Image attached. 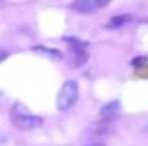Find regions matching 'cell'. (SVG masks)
I'll return each mask as SVG.
<instances>
[{
	"label": "cell",
	"instance_id": "obj_2",
	"mask_svg": "<svg viewBox=\"0 0 148 146\" xmlns=\"http://www.w3.org/2000/svg\"><path fill=\"white\" fill-rule=\"evenodd\" d=\"M77 96H79V86H77V83L74 79L66 81L64 86L59 91V96H57V108L60 110V112L69 110L77 102Z\"/></svg>",
	"mask_w": 148,
	"mask_h": 146
},
{
	"label": "cell",
	"instance_id": "obj_7",
	"mask_svg": "<svg viewBox=\"0 0 148 146\" xmlns=\"http://www.w3.org/2000/svg\"><path fill=\"white\" fill-rule=\"evenodd\" d=\"M95 3H97L98 7H105V5L110 3V0H95Z\"/></svg>",
	"mask_w": 148,
	"mask_h": 146
},
{
	"label": "cell",
	"instance_id": "obj_3",
	"mask_svg": "<svg viewBox=\"0 0 148 146\" xmlns=\"http://www.w3.org/2000/svg\"><path fill=\"white\" fill-rule=\"evenodd\" d=\"M119 115H121V103H119L117 100L107 103L105 107H102V110H100V119H102L103 122H112V120H115Z\"/></svg>",
	"mask_w": 148,
	"mask_h": 146
},
{
	"label": "cell",
	"instance_id": "obj_1",
	"mask_svg": "<svg viewBox=\"0 0 148 146\" xmlns=\"http://www.w3.org/2000/svg\"><path fill=\"white\" fill-rule=\"evenodd\" d=\"M10 119H12L14 126L17 129H23V131H33V129L41 127V124H43V119L41 117L29 113L23 105H14L12 107V110H10Z\"/></svg>",
	"mask_w": 148,
	"mask_h": 146
},
{
	"label": "cell",
	"instance_id": "obj_4",
	"mask_svg": "<svg viewBox=\"0 0 148 146\" xmlns=\"http://www.w3.org/2000/svg\"><path fill=\"white\" fill-rule=\"evenodd\" d=\"M95 7H97L95 0H74L73 2V9H76L77 12H83V14L93 12Z\"/></svg>",
	"mask_w": 148,
	"mask_h": 146
},
{
	"label": "cell",
	"instance_id": "obj_6",
	"mask_svg": "<svg viewBox=\"0 0 148 146\" xmlns=\"http://www.w3.org/2000/svg\"><path fill=\"white\" fill-rule=\"evenodd\" d=\"M7 57H9V52H7L5 48H2V46H0V64H2Z\"/></svg>",
	"mask_w": 148,
	"mask_h": 146
},
{
	"label": "cell",
	"instance_id": "obj_5",
	"mask_svg": "<svg viewBox=\"0 0 148 146\" xmlns=\"http://www.w3.org/2000/svg\"><path fill=\"white\" fill-rule=\"evenodd\" d=\"M129 21V16H117V17H112L110 23H109V28L114 29V28H121L124 23Z\"/></svg>",
	"mask_w": 148,
	"mask_h": 146
}]
</instances>
